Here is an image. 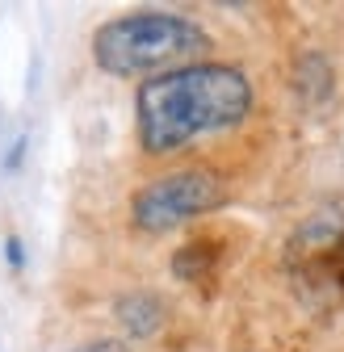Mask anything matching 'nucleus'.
<instances>
[{
    "label": "nucleus",
    "instance_id": "nucleus-1",
    "mask_svg": "<svg viewBox=\"0 0 344 352\" xmlns=\"http://www.w3.org/2000/svg\"><path fill=\"white\" fill-rule=\"evenodd\" d=\"M139 143L151 155L181 151L197 135L248 118L252 84L231 63H185L139 84Z\"/></svg>",
    "mask_w": 344,
    "mask_h": 352
},
{
    "label": "nucleus",
    "instance_id": "nucleus-2",
    "mask_svg": "<svg viewBox=\"0 0 344 352\" xmlns=\"http://www.w3.org/2000/svg\"><path fill=\"white\" fill-rule=\"evenodd\" d=\"M206 47L202 25L181 13H126L93 34V59L109 76H143Z\"/></svg>",
    "mask_w": 344,
    "mask_h": 352
},
{
    "label": "nucleus",
    "instance_id": "nucleus-3",
    "mask_svg": "<svg viewBox=\"0 0 344 352\" xmlns=\"http://www.w3.org/2000/svg\"><path fill=\"white\" fill-rule=\"evenodd\" d=\"M219 206H223L219 176L193 168V172H168L160 181L143 185L135 193L131 214H135V227H143V231H172V227L189 223L197 214H210Z\"/></svg>",
    "mask_w": 344,
    "mask_h": 352
},
{
    "label": "nucleus",
    "instance_id": "nucleus-4",
    "mask_svg": "<svg viewBox=\"0 0 344 352\" xmlns=\"http://www.w3.org/2000/svg\"><path fill=\"white\" fill-rule=\"evenodd\" d=\"M118 315H122V323L131 327L135 336H151L155 327H160V302L151 298V294H131V298H122L118 302Z\"/></svg>",
    "mask_w": 344,
    "mask_h": 352
},
{
    "label": "nucleus",
    "instance_id": "nucleus-5",
    "mask_svg": "<svg viewBox=\"0 0 344 352\" xmlns=\"http://www.w3.org/2000/svg\"><path fill=\"white\" fill-rule=\"evenodd\" d=\"M80 352H126V348L114 344V340H101V344H89V348H80Z\"/></svg>",
    "mask_w": 344,
    "mask_h": 352
}]
</instances>
